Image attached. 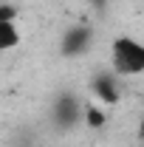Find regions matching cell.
Instances as JSON below:
<instances>
[{
  "label": "cell",
  "instance_id": "obj_2",
  "mask_svg": "<svg viewBox=\"0 0 144 147\" xmlns=\"http://www.w3.org/2000/svg\"><path fill=\"white\" fill-rule=\"evenodd\" d=\"M82 108H85L82 99H76L73 93H62V96H57L54 108H51V119H54L57 127L71 130L82 122Z\"/></svg>",
  "mask_w": 144,
  "mask_h": 147
},
{
  "label": "cell",
  "instance_id": "obj_4",
  "mask_svg": "<svg viewBox=\"0 0 144 147\" xmlns=\"http://www.w3.org/2000/svg\"><path fill=\"white\" fill-rule=\"evenodd\" d=\"M90 93L99 105H116L119 96H122V88H119V79L116 74H99L90 79Z\"/></svg>",
  "mask_w": 144,
  "mask_h": 147
},
{
  "label": "cell",
  "instance_id": "obj_3",
  "mask_svg": "<svg viewBox=\"0 0 144 147\" xmlns=\"http://www.w3.org/2000/svg\"><path fill=\"white\" fill-rule=\"evenodd\" d=\"M93 45V28L85 26V23H76L71 28L62 31V40H59V51L62 57H82Z\"/></svg>",
  "mask_w": 144,
  "mask_h": 147
},
{
  "label": "cell",
  "instance_id": "obj_1",
  "mask_svg": "<svg viewBox=\"0 0 144 147\" xmlns=\"http://www.w3.org/2000/svg\"><path fill=\"white\" fill-rule=\"evenodd\" d=\"M110 68L119 76H141L144 74V42L130 34L113 37V42H110Z\"/></svg>",
  "mask_w": 144,
  "mask_h": 147
},
{
  "label": "cell",
  "instance_id": "obj_5",
  "mask_svg": "<svg viewBox=\"0 0 144 147\" xmlns=\"http://www.w3.org/2000/svg\"><path fill=\"white\" fill-rule=\"evenodd\" d=\"M20 28H17V20L14 17H3L0 14V57L9 54V51H14L20 45Z\"/></svg>",
  "mask_w": 144,
  "mask_h": 147
},
{
  "label": "cell",
  "instance_id": "obj_6",
  "mask_svg": "<svg viewBox=\"0 0 144 147\" xmlns=\"http://www.w3.org/2000/svg\"><path fill=\"white\" fill-rule=\"evenodd\" d=\"M82 122H85V127L99 130V127L108 125V113L99 108V105H85V108H82Z\"/></svg>",
  "mask_w": 144,
  "mask_h": 147
}]
</instances>
